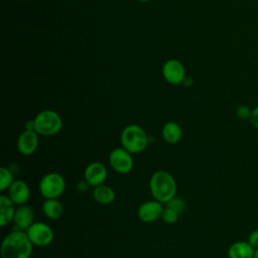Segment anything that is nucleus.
<instances>
[{
    "label": "nucleus",
    "instance_id": "obj_1",
    "mask_svg": "<svg viewBox=\"0 0 258 258\" xmlns=\"http://www.w3.org/2000/svg\"><path fill=\"white\" fill-rule=\"evenodd\" d=\"M33 244L25 231L13 230L6 235L1 243L2 258H30Z\"/></svg>",
    "mask_w": 258,
    "mask_h": 258
},
{
    "label": "nucleus",
    "instance_id": "obj_2",
    "mask_svg": "<svg viewBox=\"0 0 258 258\" xmlns=\"http://www.w3.org/2000/svg\"><path fill=\"white\" fill-rule=\"evenodd\" d=\"M150 194L154 200L166 204L175 197L176 181L172 174L166 170L155 171L149 180Z\"/></svg>",
    "mask_w": 258,
    "mask_h": 258
},
{
    "label": "nucleus",
    "instance_id": "obj_3",
    "mask_svg": "<svg viewBox=\"0 0 258 258\" xmlns=\"http://www.w3.org/2000/svg\"><path fill=\"white\" fill-rule=\"evenodd\" d=\"M120 140L122 147L132 154L144 151L150 143L145 130L136 124L127 125L121 133Z\"/></svg>",
    "mask_w": 258,
    "mask_h": 258
},
{
    "label": "nucleus",
    "instance_id": "obj_4",
    "mask_svg": "<svg viewBox=\"0 0 258 258\" xmlns=\"http://www.w3.org/2000/svg\"><path fill=\"white\" fill-rule=\"evenodd\" d=\"M34 131L40 136H53L62 127V120L58 113L53 110L40 111L33 119Z\"/></svg>",
    "mask_w": 258,
    "mask_h": 258
},
{
    "label": "nucleus",
    "instance_id": "obj_5",
    "mask_svg": "<svg viewBox=\"0 0 258 258\" xmlns=\"http://www.w3.org/2000/svg\"><path fill=\"white\" fill-rule=\"evenodd\" d=\"M38 188L45 200L57 199L66 189V180L58 172H48L40 179Z\"/></svg>",
    "mask_w": 258,
    "mask_h": 258
},
{
    "label": "nucleus",
    "instance_id": "obj_6",
    "mask_svg": "<svg viewBox=\"0 0 258 258\" xmlns=\"http://www.w3.org/2000/svg\"><path fill=\"white\" fill-rule=\"evenodd\" d=\"M25 232L31 243L38 247L48 246L54 237L50 226L42 222H34Z\"/></svg>",
    "mask_w": 258,
    "mask_h": 258
},
{
    "label": "nucleus",
    "instance_id": "obj_7",
    "mask_svg": "<svg viewBox=\"0 0 258 258\" xmlns=\"http://www.w3.org/2000/svg\"><path fill=\"white\" fill-rule=\"evenodd\" d=\"M109 163L116 172L125 174L132 170L134 160L132 153L123 147H117L110 152Z\"/></svg>",
    "mask_w": 258,
    "mask_h": 258
},
{
    "label": "nucleus",
    "instance_id": "obj_8",
    "mask_svg": "<svg viewBox=\"0 0 258 258\" xmlns=\"http://www.w3.org/2000/svg\"><path fill=\"white\" fill-rule=\"evenodd\" d=\"M162 76L168 84L178 85L181 84L186 77L185 69L181 61L171 58L164 62L162 67Z\"/></svg>",
    "mask_w": 258,
    "mask_h": 258
},
{
    "label": "nucleus",
    "instance_id": "obj_9",
    "mask_svg": "<svg viewBox=\"0 0 258 258\" xmlns=\"http://www.w3.org/2000/svg\"><path fill=\"white\" fill-rule=\"evenodd\" d=\"M162 205V203L154 199L142 203L137 210L138 218L144 223H152L157 221L159 218H161L164 210Z\"/></svg>",
    "mask_w": 258,
    "mask_h": 258
},
{
    "label": "nucleus",
    "instance_id": "obj_10",
    "mask_svg": "<svg viewBox=\"0 0 258 258\" xmlns=\"http://www.w3.org/2000/svg\"><path fill=\"white\" fill-rule=\"evenodd\" d=\"M107 168L99 161L91 162L87 165L84 171V179L89 183L90 186H97L102 183L107 178Z\"/></svg>",
    "mask_w": 258,
    "mask_h": 258
},
{
    "label": "nucleus",
    "instance_id": "obj_11",
    "mask_svg": "<svg viewBox=\"0 0 258 258\" xmlns=\"http://www.w3.org/2000/svg\"><path fill=\"white\" fill-rule=\"evenodd\" d=\"M38 134L34 130L25 129L17 139V149L20 154L28 156L34 153L38 147Z\"/></svg>",
    "mask_w": 258,
    "mask_h": 258
},
{
    "label": "nucleus",
    "instance_id": "obj_12",
    "mask_svg": "<svg viewBox=\"0 0 258 258\" xmlns=\"http://www.w3.org/2000/svg\"><path fill=\"white\" fill-rule=\"evenodd\" d=\"M8 197L16 206L25 205L30 198V189L28 184L22 179H15L8 188Z\"/></svg>",
    "mask_w": 258,
    "mask_h": 258
},
{
    "label": "nucleus",
    "instance_id": "obj_13",
    "mask_svg": "<svg viewBox=\"0 0 258 258\" xmlns=\"http://www.w3.org/2000/svg\"><path fill=\"white\" fill-rule=\"evenodd\" d=\"M33 219H34L33 210L25 204V205L18 206L16 208L13 223L16 229L21 231H26L34 223Z\"/></svg>",
    "mask_w": 258,
    "mask_h": 258
},
{
    "label": "nucleus",
    "instance_id": "obj_14",
    "mask_svg": "<svg viewBox=\"0 0 258 258\" xmlns=\"http://www.w3.org/2000/svg\"><path fill=\"white\" fill-rule=\"evenodd\" d=\"M16 205L8 197V195L0 196V226L5 227L13 222L16 212Z\"/></svg>",
    "mask_w": 258,
    "mask_h": 258
},
{
    "label": "nucleus",
    "instance_id": "obj_15",
    "mask_svg": "<svg viewBox=\"0 0 258 258\" xmlns=\"http://www.w3.org/2000/svg\"><path fill=\"white\" fill-rule=\"evenodd\" d=\"M255 249L247 241H237L228 248V258H253Z\"/></svg>",
    "mask_w": 258,
    "mask_h": 258
},
{
    "label": "nucleus",
    "instance_id": "obj_16",
    "mask_svg": "<svg viewBox=\"0 0 258 258\" xmlns=\"http://www.w3.org/2000/svg\"><path fill=\"white\" fill-rule=\"evenodd\" d=\"M161 135L166 143L176 144L181 139L182 130L176 122L168 121L163 125L161 129Z\"/></svg>",
    "mask_w": 258,
    "mask_h": 258
},
{
    "label": "nucleus",
    "instance_id": "obj_17",
    "mask_svg": "<svg viewBox=\"0 0 258 258\" xmlns=\"http://www.w3.org/2000/svg\"><path fill=\"white\" fill-rule=\"evenodd\" d=\"M93 199L101 205H109L115 200L114 189L107 184H100L94 187L92 192Z\"/></svg>",
    "mask_w": 258,
    "mask_h": 258
},
{
    "label": "nucleus",
    "instance_id": "obj_18",
    "mask_svg": "<svg viewBox=\"0 0 258 258\" xmlns=\"http://www.w3.org/2000/svg\"><path fill=\"white\" fill-rule=\"evenodd\" d=\"M42 212L47 219L56 220L63 214V206L57 199H47L42 204Z\"/></svg>",
    "mask_w": 258,
    "mask_h": 258
},
{
    "label": "nucleus",
    "instance_id": "obj_19",
    "mask_svg": "<svg viewBox=\"0 0 258 258\" xmlns=\"http://www.w3.org/2000/svg\"><path fill=\"white\" fill-rule=\"evenodd\" d=\"M13 173L14 172L9 167L2 166L0 168V191L8 190L10 185L15 180Z\"/></svg>",
    "mask_w": 258,
    "mask_h": 258
},
{
    "label": "nucleus",
    "instance_id": "obj_20",
    "mask_svg": "<svg viewBox=\"0 0 258 258\" xmlns=\"http://www.w3.org/2000/svg\"><path fill=\"white\" fill-rule=\"evenodd\" d=\"M165 207L172 209L173 211L177 212L178 214H181L185 210L186 206H185V202L181 198L175 196L165 204Z\"/></svg>",
    "mask_w": 258,
    "mask_h": 258
},
{
    "label": "nucleus",
    "instance_id": "obj_21",
    "mask_svg": "<svg viewBox=\"0 0 258 258\" xmlns=\"http://www.w3.org/2000/svg\"><path fill=\"white\" fill-rule=\"evenodd\" d=\"M178 217H179V214L177 212H175L172 209H169L167 207H164V210L161 215V219L163 220L164 223L170 224V225L175 224L178 220Z\"/></svg>",
    "mask_w": 258,
    "mask_h": 258
},
{
    "label": "nucleus",
    "instance_id": "obj_22",
    "mask_svg": "<svg viewBox=\"0 0 258 258\" xmlns=\"http://www.w3.org/2000/svg\"><path fill=\"white\" fill-rule=\"evenodd\" d=\"M251 112H252V109L249 108L248 106L246 105H241L237 108L236 110V115L239 119H242V120H246V119H250V116H251Z\"/></svg>",
    "mask_w": 258,
    "mask_h": 258
},
{
    "label": "nucleus",
    "instance_id": "obj_23",
    "mask_svg": "<svg viewBox=\"0 0 258 258\" xmlns=\"http://www.w3.org/2000/svg\"><path fill=\"white\" fill-rule=\"evenodd\" d=\"M247 242L254 248L257 249L258 248V229L252 230L247 238Z\"/></svg>",
    "mask_w": 258,
    "mask_h": 258
},
{
    "label": "nucleus",
    "instance_id": "obj_24",
    "mask_svg": "<svg viewBox=\"0 0 258 258\" xmlns=\"http://www.w3.org/2000/svg\"><path fill=\"white\" fill-rule=\"evenodd\" d=\"M249 121H250V123L252 124L253 127L258 129V106H256L252 109Z\"/></svg>",
    "mask_w": 258,
    "mask_h": 258
},
{
    "label": "nucleus",
    "instance_id": "obj_25",
    "mask_svg": "<svg viewBox=\"0 0 258 258\" xmlns=\"http://www.w3.org/2000/svg\"><path fill=\"white\" fill-rule=\"evenodd\" d=\"M89 186H90L89 183H88L85 179L82 180V181H79V182L77 183V189H78V191H80V192H85V191H87V189H88Z\"/></svg>",
    "mask_w": 258,
    "mask_h": 258
},
{
    "label": "nucleus",
    "instance_id": "obj_26",
    "mask_svg": "<svg viewBox=\"0 0 258 258\" xmlns=\"http://www.w3.org/2000/svg\"><path fill=\"white\" fill-rule=\"evenodd\" d=\"M182 84H184L185 86H190L191 84H192V80H191V78L190 77H185L184 78V80H183V82H182Z\"/></svg>",
    "mask_w": 258,
    "mask_h": 258
},
{
    "label": "nucleus",
    "instance_id": "obj_27",
    "mask_svg": "<svg viewBox=\"0 0 258 258\" xmlns=\"http://www.w3.org/2000/svg\"><path fill=\"white\" fill-rule=\"evenodd\" d=\"M253 258H258V248L255 249V251H254V257H253Z\"/></svg>",
    "mask_w": 258,
    "mask_h": 258
},
{
    "label": "nucleus",
    "instance_id": "obj_28",
    "mask_svg": "<svg viewBox=\"0 0 258 258\" xmlns=\"http://www.w3.org/2000/svg\"><path fill=\"white\" fill-rule=\"evenodd\" d=\"M137 1H140V2H148L150 0H137Z\"/></svg>",
    "mask_w": 258,
    "mask_h": 258
}]
</instances>
